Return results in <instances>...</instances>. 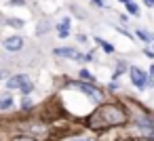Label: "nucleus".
<instances>
[{
	"instance_id": "obj_11",
	"label": "nucleus",
	"mask_w": 154,
	"mask_h": 141,
	"mask_svg": "<svg viewBox=\"0 0 154 141\" xmlns=\"http://www.w3.org/2000/svg\"><path fill=\"white\" fill-rule=\"evenodd\" d=\"M135 36H137L141 42H152V34H148V32H143V30H137Z\"/></svg>"
},
{
	"instance_id": "obj_8",
	"label": "nucleus",
	"mask_w": 154,
	"mask_h": 141,
	"mask_svg": "<svg viewBox=\"0 0 154 141\" xmlns=\"http://www.w3.org/2000/svg\"><path fill=\"white\" fill-rule=\"evenodd\" d=\"M11 107H13V97H11V93L0 95V110H11Z\"/></svg>"
},
{
	"instance_id": "obj_3",
	"label": "nucleus",
	"mask_w": 154,
	"mask_h": 141,
	"mask_svg": "<svg viewBox=\"0 0 154 141\" xmlns=\"http://www.w3.org/2000/svg\"><path fill=\"white\" fill-rule=\"evenodd\" d=\"M135 126H137L139 135L146 137V139H150V137L154 135V118H152V116H146V114L137 116V118H135Z\"/></svg>"
},
{
	"instance_id": "obj_24",
	"label": "nucleus",
	"mask_w": 154,
	"mask_h": 141,
	"mask_svg": "<svg viewBox=\"0 0 154 141\" xmlns=\"http://www.w3.org/2000/svg\"><path fill=\"white\" fill-rule=\"evenodd\" d=\"M118 2H125V4H127V2H131V0H118Z\"/></svg>"
},
{
	"instance_id": "obj_25",
	"label": "nucleus",
	"mask_w": 154,
	"mask_h": 141,
	"mask_svg": "<svg viewBox=\"0 0 154 141\" xmlns=\"http://www.w3.org/2000/svg\"><path fill=\"white\" fill-rule=\"evenodd\" d=\"M152 42H154V36H152Z\"/></svg>"
},
{
	"instance_id": "obj_13",
	"label": "nucleus",
	"mask_w": 154,
	"mask_h": 141,
	"mask_svg": "<svg viewBox=\"0 0 154 141\" xmlns=\"http://www.w3.org/2000/svg\"><path fill=\"white\" fill-rule=\"evenodd\" d=\"M125 70H127V63H125V61H120V63L116 65V72H114V78H120Z\"/></svg>"
},
{
	"instance_id": "obj_20",
	"label": "nucleus",
	"mask_w": 154,
	"mask_h": 141,
	"mask_svg": "<svg viewBox=\"0 0 154 141\" xmlns=\"http://www.w3.org/2000/svg\"><path fill=\"white\" fill-rule=\"evenodd\" d=\"M11 4H17V7H23L26 0H11Z\"/></svg>"
},
{
	"instance_id": "obj_17",
	"label": "nucleus",
	"mask_w": 154,
	"mask_h": 141,
	"mask_svg": "<svg viewBox=\"0 0 154 141\" xmlns=\"http://www.w3.org/2000/svg\"><path fill=\"white\" fill-rule=\"evenodd\" d=\"M91 2H93L95 7H99V9H103V7H106V2H103V0H91Z\"/></svg>"
},
{
	"instance_id": "obj_23",
	"label": "nucleus",
	"mask_w": 154,
	"mask_h": 141,
	"mask_svg": "<svg viewBox=\"0 0 154 141\" xmlns=\"http://www.w3.org/2000/svg\"><path fill=\"white\" fill-rule=\"evenodd\" d=\"M150 76H152V78H154V63H152V65H150Z\"/></svg>"
},
{
	"instance_id": "obj_14",
	"label": "nucleus",
	"mask_w": 154,
	"mask_h": 141,
	"mask_svg": "<svg viewBox=\"0 0 154 141\" xmlns=\"http://www.w3.org/2000/svg\"><path fill=\"white\" fill-rule=\"evenodd\" d=\"M7 23H9L11 28H17V30H19V28H23V21H21V19H9Z\"/></svg>"
},
{
	"instance_id": "obj_19",
	"label": "nucleus",
	"mask_w": 154,
	"mask_h": 141,
	"mask_svg": "<svg viewBox=\"0 0 154 141\" xmlns=\"http://www.w3.org/2000/svg\"><path fill=\"white\" fill-rule=\"evenodd\" d=\"M13 141H36V139H32V137H15Z\"/></svg>"
},
{
	"instance_id": "obj_12",
	"label": "nucleus",
	"mask_w": 154,
	"mask_h": 141,
	"mask_svg": "<svg viewBox=\"0 0 154 141\" xmlns=\"http://www.w3.org/2000/svg\"><path fill=\"white\" fill-rule=\"evenodd\" d=\"M95 40H97V44H99L106 53H114V46H112L110 42H106V40H101V38H95Z\"/></svg>"
},
{
	"instance_id": "obj_10",
	"label": "nucleus",
	"mask_w": 154,
	"mask_h": 141,
	"mask_svg": "<svg viewBox=\"0 0 154 141\" xmlns=\"http://www.w3.org/2000/svg\"><path fill=\"white\" fill-rule=\"evenodd\" d=\"M125 9H127V11H129V13H131L133 17H139V7H137V4L133 2V0H131V2H127V4H125Z\"/></svg>"
},
{
	"instance_id": "obj_15",
	"label": "nucleus",
	"mask_w": 154,
	"mask_h": 141,
	"mask_svg": "<svg viewBox=\"0 0 154 141\" xmlns=\"http://www.w3.org/2000/svg\"><path fill=\"white\" fill-rule=\"evenodd\" d=\"M143 55H146L148 59H154V51H150V49H143Z\"/></svg>"
},
{
	"instance_id": "obj_5",
	"label": "nucleus",
	"mask_w": 154,
	"mask_h": 141,
	"mask_svg": "<svg viewBox=\"0 0 154 141\" xmlns=\"http://www.w3.org/2000/svg\"><path fill=\"white\" fill-rule=\"evenodd\" d=\"M2 46L7 49V51H21L23 49V38L21 36H9V38H5L2 40Z\"/></svg>"
},
{
	"instance_id": "obj_16",
	"label": "nucleus",
	"mask_w": 154,
	"mask_h": 141,
	"mask_svg": "<svg viewBox=\"0 0 154 141\" xmlns=\"http://www.w3.org/2000/svg\"><path fill=\"white\" fill-rule=\"evenodd\" d=\"M5 78H9V72L5 68H0V80H5Z\"/></svg>"
},
{
	"instance_id": "obj_2",
	"label": "nucleus",
	"mask_w": 154,
	"mask_h": 141,
	"mask_svg": "<svg viewBox=\"0 0 154 141\" xmlns=\"http://www.w3.org/2000/svg\"><path fill=\"white\" fill-rule=\"evenodd\" d=\"M129 76H131L133 86L139 88V91H143V88H148V86H154V82L148 80L150 74H146V72H143L141 68H137V65H131V68H129Z\"/></svg>"
},
{
	"instance_id": "obj_6",
	"label": "nucleus",
	"mask_w": 154,
	"mask_h": 141,
	"mask_svg": "<svg viewBox=\"0 0 154 141\" xmlns=\"http://www.w3.org/2000/svg\"><path fill=\"white\" fill-rule=\"evenodd\" d=\"M53 55H55V57H66V59H74V61H80V57H82L76 49H70V46L55 49V51H53Z\"/></svg>"
},
{
	"instance_id": "obj_7",
	"label": "nucleus",
	"mask_w": 154,
	"mask_h": 141,
	"mask_svg": "<svg viewBox=\"0 0 154 141\" xmlns=\"http://www.w3.org/2000/svg\"><path fill=\"white\" fill-rule=\"evenodd\" d=\"M70 28H72V19H70V17H63V19L55 26L59 38H68V36H70Z\"/></svg>"
},
{
	"instance_id": "obj_22",
	"label": "nucleus",
	"mask_w": 154,
	"mask_h": 141,
	"mask_svg": "<svg viewBox=\"0 0 154 141\" xmlns=\"http://www.w3.org/2000/svg\"><path fill=\"white\" fill-rule=\"evenodd\" d=\"M146 2V7H154V0H143Z\"/></svg>"
},
{
	"instance_id": "obj_4",
	"label": "nucleus",
	"mask_w": 154,
	"mask_h": 141,
	"mask_svg": "<svg viewBox=\"0 0 154 141\" xmlns=\"http://www.w3.org/2000/svg\"><path fill=\"white\" fill-rule=\"evenodd\" d=\"M32 80L28 78V74H15V76H11L9 80H7V88L9 91H21L26 84H30Z\"/></svg>"
},
{
	"instance_id": "obj_21",
	"label": "nucleus",
	"mask_w": 154,
	"mask_h": 141,
	"mask_svg": "<svg viewBox=\"0 0 154 141\" xmlns=\"http://www.w3.org/2000/svg\"><path fill=\"white\" fill-rule=\"evenodd\" d=\"M68 141H91V139H87V137H74V139H68Z\"/></svg>"
},
{
	"instance_id": "obj_18",
	"label": "nucleus",
	"mask_w": 154,
	"mask_h": 141,
	"mask_svg": "<svg viewBox=\"0 0 154 141\" xmlns=\"http://www.w3.org/2000/svg\"><path fill=\"white\" fill-rule=\"evenodd\" d=\"M30 105H32V101H28V99L21 101V107H23V110H30Z\"/></svg>"
},
{
	"instance_id": "obj_9",
	"label": "nucleus",
	"mask_w": 154,
	"mask_h": 141,
	"mask_svg": "<svg viewBox=\"0 0 154 141\" xmlns=\"http://www.w3.org/2000/svg\"><path fill=\"white\" fill-rule=\"evenodd\" d=\"M78 76H80V82H89V84H95V76L89 72V70H80L78 72Z\"/></svg>"
},
{
	"instance_id": "obj_1",
	"label": "nucleus",
	"mask_w": 154,
	"mask_h": 141,
	"mask_svg": "<svg viewBox=\"0 0 154 141\" xmlns=\"http://www.w3.org/2000/svg\"><path fill=\"white\" fill-rule=\"evenodd\" d=\"M127 120V112L120 107V105H114V103H106V105H99L89 118V126L91 128H106V126H118Z\"/></svg>"
}]
</instances>
